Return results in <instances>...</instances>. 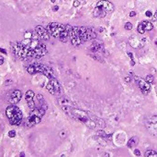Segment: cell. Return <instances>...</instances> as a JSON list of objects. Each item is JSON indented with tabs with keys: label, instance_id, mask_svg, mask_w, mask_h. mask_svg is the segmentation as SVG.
Returning a JSON list of instances; mask_svg holds the SVG:
<instances>
[{
	"label": "cell",
	"instance_id": "obj_32",
	"mask_svg": "<svg viewBox=\"0 0 157 157\" xmlns=\"http://www.w3.org/2000/svg\"><path fill=\"white\" fill-rule=\"evenodd\" d=\"M59 135H60V137L64 139V138H65V136H66V132H65V130H62Z\"/></svg>",
	"mask_w": 157,
	"mask_h": 157
},
{
	"label": "cell",
	"instance_id": "obj_22",
	"mask_svg": "<svg viewBox=\"0 0 157 157\" xmlns=\"http://www.w3.org/2000/svg\"><path fill=\"white\" fill-rule=\"evenodd\" d=\"M138 142H139L138 138H137V137H132L128 141L127 146H128L129 148H132V147H134V146H136V145L138 144Z\"/></svg>",
	"mask_w": 157,
	"mask_h": 157
},
{
	"label": "cell",
	"instance_id": "obj_42",
	"mask_svg": "<svg viewBox=\"0 0 157 157\" xmlns=\"http://www.w3.org/2000/svg\"><path fill=\"white\" fill-rule=\"evenodd\" d=\"M0 51H1L2 53H4V54H6V51H5L3 48H0Z\"/></svg>",
	"mask_w": 157,
	"mask_h": 157
},
{
	"label": "cell",
	"instance_id": "obj_9",
	"mask_svg": "<svg viewBox=\"0 0 157 157\" xmlns=\"http://www.w3.org/2000/svg\"><path fill=\"white\" fill-rule=\"evenodd\" d=\"M136 81L138 82L139 88L141 90V92L143 93V94H148L150 90H151V86H150V83H148L145 79H142V78H136Z\"/></svg>",
	"mask_w": 157,
	"mask_h": 157
},
{
	"label": "cell",
	"instance_id": "obj_27",
	"mask_svg": "<svg viewBox=\"0 0 157 157\" xmlns=\"http://www.w3.org/2000/svg\"><path fill=\"white\" fill-rule=\"evenodd\" d=\"M46 88H47V90H48L49 92H51V94L55 95V91L54 89H53V86L51 85V83L50 81H49V83L47 84V86H46Z\"/></svg>",
	"mask_w": 157,
	"mask_h": 157
},
{
	"label": "cell",
	"instance_id": "obj_24",
	"mask_svg": "<svg viewBox=\"0 0 157 157\" xmlns=\"http://www.w3.org/2000/svg\"><path fill=\"white\" fill-rule=\"evenodd\" d=\"M94 139L96 140L98 143L100 144V145H102V146H107V142H106V141H105V139L104 138H102V137H100V136H95L94 137Z\"/></svg>",
	"mask_w": 157,
	"mask_h": 157
},
{
	"label": "cell",
	"instance_id": "obj_16",
	"mask_svg": "<svg viewBox=\"0 0 157 157\" xmlns=\"http://www.w3.org/2000/svg\"><path fill=\"white\" fill-rule=\"evenodd\" d=\"M108 14H109V12H108L106 9H104L103 7H98V6H96L93 11V15L94 17H96V18H104V17H106Z\"/></svg>",
	"mask_w": 157,
	"mask_h": 157
},
{
	"label": "cell",
	"instance_id": "obj_41",
	"mask_svg": "<svg viewBox=\"0 0 157 157\" xmlns=\"http://www.w3.org/2000/svg\"><path fill=\"white\" fill-rule=\"evenodd\" d=\"M128 56L131 57V59H133V55H132V53H128Z\"/></svg>",
	"mask_w": 157,
	"mask_h": 157
},
{
	"label": "cell",
	"instance_id": "obj_2",
	"mask_svg": "<svg viewBox=\"0 0 157 157\" xmlns=\"http://www.w3.org/2000/svg\"><path fill=\"white\" fill-rule=\"evenodd\" d=\"M62 109L64 110L66 114L70 117V118H74L75 120L82 122L85 125H87V128L90 129H94L96 127V123L91 118L89 113L81 110V109H77L74 108V106H64L62 107Z\"/></svg>",
	"mask_w": 157,
	"mask_h": 157
},
{
	"label": "cell",
	"instance_id": "obj_21",
	"mask_svg": "<svg viewBox=\"0 0 157 157\" xmlns=\"http://www.w3.org/2000/svg\"><path fill=\"white\" fill-rule=\"evenodd\" d=\"M45 111L46 110H44L43 108L42 107H37V108H34V109H32V110H30V114H33V115H36V116H38V117H40V118H42L45 115Z\"/></svg>",
	"mask_w": 157,
	"mask_h": 157
},
{
	"label": "cell",
	"instance_id": "obj_31",
	"mask_svg": "<svg viewBox=\"0 0 157 157\" xmlns=\"http://www.w3.org/2000/svg\"><path fill=\"white\" fill-rule=\"evenodd\" d=\"M16 136V131L15 130H10L8 132V137L9 138H14Z\"/></svg>",
	"mask_w": 157,
	"mask_h": 157
},
{
	"label": "cell",
	"instance_id": "obj_19",
	"mask_svg": "<svg viewBox=\"0 0 157 157\" xmlns=\"http://www.w3.org/2000/svg\"><path fill=\"white\" fill-rule=\"evenodd\" d=\"M58 104L60 105L61 107H64V106H74L70 99H68L67 97H65V96L60 97V98L58 99Z\"/></svg>",
	"mask_w": 157,
	"mask_h": 157
},
{
	"label": "cell",
	"instance_id": "obj_40",
	"mask_svg": "<svg viewBox=\"0 0 157 157\" xmlns=\"http://www.w3.org/2000/svg\"><path fill=\"white\" fill-rule=\"evenodd\" d=\"M58 9H59V7H58V6H54V7H53V8H52V10H53V11H57Z\"/></svg>",
	"mask_w": 157,
	"mask_h": 157
},
{
	"label": "cell",
	"instance_id": "obj_6",
	"mask_svg": "<svg viewBox=\"0 0 157 157\" xmlns=\"http://www.w3.org/2000/svg\"><path fill=\"white\" fill-rule=\"evenodd\" d=\"M13 51L15 56L19 59L22 60H27L29 58H33L32 56V52L30 51L29 47L25 45L23 43H19V42H16L12 44Z\"/></svg>",
	"mask_w": 157,
	"mask_h": 157
},
{
	"label": "cell",
	"instance_id": "obj_5",
	"mask_svg": "<svg viewBox=\"0 0 157 157\" xmlns=\"http://www.w3.org/2000/svg\"><path fill=\"white\" fill-rule=\"evenodd\" d=\"M6 116L9 119V123L12 126H19L22 120V113L16 105H11L6 108Z\"/></svg>",
	"mask_w": 157,
	"mask_h": 157
},
{
	"label": "cell",
	"instance_id": "obj_1",
	"mask_svg": "<svg viewBox=\"0 0 157 157\" xmlns=\"http://www.w3.org/2000/svg\"><path fill=\"white\" fill-rule=\"evenodd\" d=\"M66 28L68 30V35L71 43L75 47L81 45L87 40H94L96 38V34L93 28L84 26H76L73 28L70 25H66Z\"/></svg>",
	"mask_w": 157,
	"mask_h": 157
},
{
	"label": "cell",
	"instance_id": "obj_45",
	"mask_svg": "<svg viewBox=\"0 0 157 157\" xmlns=\"http://www.w3.org/2000/svg\"><path fill=\"white\" fill-rule=\"evenodd\" d=\"M154 43H155V45H156V46H157V39H156V40H155V42H154Z\"/></svg>",
	"mask_w": 157,
	"mask_h": 157
},
{
	"label": "cell",
	"instance_id": "obj_35",
	"mask_svg": "<svg viewBox=\"0 0 157 157\" xmlns=\"http://www.w3.org/2000/svg\"><path fill=\"white\" fill-rule=\"evenodd\" d=\"M145 15H146L147 17H152L153 16V13H152L150 10H147V11L145 12Z\"/></svg>",
	"mask_w": 157,
	"mask_h": 157
},
{
	"label": "cell",
	"instance_id": "obj_44",
	"mask_svg": "<svg viewBox=\"0 0 157 157\" xmlns=\"http://www.w3.org/2000/svg\"><path fill=\"white\" fill-rule=\"evenodd\" d=\"M55 1H56V0H51V3H54Z\"/></svg>",
	"mask_w": 157,
	"mask_h": 157
},
{
	"label": "cell",
	"instance_id": "obj_12",
	"mask_svg": "<svg viewBox=\"0 0 157 157\" xmlns=\"http://www.w3.org/2000/svg\"><path fill=\"white\" fill-rule=\"evenodd\" d=\"M41 121H42V118H40L36 115L29 114V117L28 118L27 122H26V126L29 128H31V127L38 125L39 123H41Z\"/></svg>",
	"mask_w": 157,
	"mask_h": 157
},
{
	"label": "cell",
	"instance_id": "obj_4",
	"mask_svg": "<svg viewBox=\"0 0 157 157\" xmlns=\"http://www.w3.org/2000/svg\"><path fill=\"white\" fill-rule=\"evenodd\" d=\"M23 43L29 47L32 52L33 58H41L47 54V47L44 43L39 42L36 39H28V42H23Z\"/></svg>",
	"mask_w": 157,
	"mask_h": 157
},
{
	"label": "cell",
	"instance_id": "obj_3",
	"mask_svg": "<svg viewBox=\"0 0 157 157\" xmlns=\"http://www.w3.org/2000/svg\"><path fill=\"white\" fill-rule=\"evenodd\" d=\"M49 33L55 38H58L63 43H66L69 38L68 35V30L65 25H63L58 22H51L47 26Z\"/></svg>",
	"mask_w": 157,
	"mask_h": 157
},
{
	"label": "cell",
	"instance_id": "obj_29",
	"mask_svg": "<svg viewBox=\"0 0 157 157\" xmlns=\"http://www.w3.org/2000/svg\"><path fill=\"white\" fill-rule=\"evenodd\" d=\"M154 76L153 75H147L146 77H145V80H146L148 83H150V84L154 82Z\"/></svg>",
	"mask_w": 157,
	"mask_h": 157
},
{
	"label": "cell",
	"instance_id": "obj_25",
	"mask_svg": "<svg viewBox=\"0 0 157 157\" xmlns=\"http://www.w3.org/2000/svg\"><path fill=\"white\" fill-rule=\"evenodd\" d=\"M145 157H157V153L154 150H148L145 152Z\"/></svg>",
	"mask_w": 157,
	"mask_h": 157
},
{
	"label": "cell",
	"instance_id": "obj_26",
	"mask_svg": "<svg viewBox=\"0 0 157 157\" xmlns=\"http://www.w3.org/2000/svg\"><path fill=\"white\" fill-rule=\"evenodd\" d=\"M97 135L98 136H100V137L104 138V139H108V140H111L112 139V135H109L107 134V133H105L104 131H97Z\"/></svg>",
	"mask_w": 157,
	"mask_h": 157
},
{
	"label": "cell",
	"instance_id": "obj_20",
	"mask_svg": "<svg viewBox=\"0 0 157 157\" xmlns=\"http://www.w3.org/2000/svg\"><path fill=\"white\" fill-rule=\"evenodd\" d=\"M37 99H38V102H39V106L40 107L43 108L44 110H47L48 109V105L46 104V102H45V99L44 97L42 96V94H37Z\"/></svg>",
	"mask_w": 157,
	"mask_h": 157
},
{
	"label": "cell",
	"instance_id": "obj_8",
	"mask_svg": "<svg viewBox=\"0 0 157 157\" xmlns=\"http://www.w3.org/2000/svg\"><path fill=\"white\" fill-rule=\"evenodd\" d=\"M145 127L149 133L157 137V116H153L145 120Z\"/></svg>",
	"mask_w": 157,
	"mask_h": 157
},
{
	"label": "cell",
	"instance_id": "obj_33",
	"mask_svg": "<svg viewBox=\"0 0 157 157\" xmlns=\"http://www.w3.org/2000/svg\"><path fill=\"white\" fill-rule=\"evenodd\" d=\"M73 5H74V7H79V5H80V2H79L78 0H74V3H73Z\"/></svg>",
	"mask_w": 157,
	"mask_h": 157
},
{
	"label": "cell",
	"instance_id": "obj_15",
	"mask_svg": "<svg viewBox=\"0 0 157 157\" xmlns=\"http://www.w3.org/2000/svg\"><path fill=\"white\" fill-rule=\"evenodd\" d=\"M96 6L103 7V8H104V9H106L109 13L112 12L113 10H114V6H113V4L111 3V2L108 1V0H101V1H99V2H97Z\"/></svg>",
	"mask_w": 157,
	"mask_h": 157
},
{
	"label": "cell",
	"instance_id": "obj_43",
	"mask_svg": "<svg viewBox=\"0 0 157 157\" xmlns=\"http://www.w3.org/2000/svg\"><path fill=\"white\" fill-rule=\"evenodd\" d=\"M19 156H25V154H24V153H21V154H19Z\"/></svg>",
	"mask_w": 157,
	"mask_h": 157
},
{
	"label": "cell",
	"instance_id": "obj_7",
	"mask_svg": "<svg viewBox=\"0 0 157 157\" xmlns=\"http://www.w3.org/2000/svg\"><path fill=\"white\" fill-rule=\"evenodd\" d=\"M27 71L30 75H34L37 73H41L45 75L48 78H55V75L52 69L46 65H29L27 68Z\"/></svg>",
	"mask_w": 157,
	"mask_h": 157
},
{
	"label": "cell",
	"instance_id": "obj_11",
	"mask_svg": "<svg viewBox=\"0 0 157 157\" xmlns=\"http://www.w3.org/2000/svg\"><path fill=\"white\" fill-rule=\"evenodd\" d=\"M34 92L31 91V90H29V91H27L25 93V100L27 102V104L29 105V108L30 110L32 109H34L35 108V103L33 101V99H34Z\"/></svg>",
	"mask_w": 157,
	"mask_h": 157
},
{
	"label": "cell",
	"instance_id": "obj_13",
	"mask_svg": "<svg viewBox=\"0 0 157 157\" xmlns=\"http://www.w3.org/2000/svg\"><path fill=\"white\" fill-rule=\"evenodd\" d=\"M22 98V92L19 90H15L9 97V103L11 105H17Z\"/></svg>",
	"mask_w": 157,
	"mask_h": 157
},
{
	"label": "cell",
	"instance_id": "obj_23",
	"mask_svg": "<svg viewBox=\"0 0 157 157\" xmlns=\"http://www.w3.org/2000/svg\"><path fill=\"white\" fill-rule=\"evenodd\" d=\"M141 24H142V26H143L145 31H151V30H153V28H154L153 24H152L150 21H147V20H143V21L141 22Z\"/></svg>",
	"mask_w": 157,
	"mask_h": 157
},
{
	"label": "cell",
	"instance_id": "obj_17",
	"mask_svg": "<svg viewBox=\"0 0 157 157\" xmlns=\"http://www.w3.org/2000/svg\"><path fill=\"white\" fill-rule=\"evenodd\" d=\"M129 43L133 47V48H141V46L143 45L142 40H139L137 37L135 36H132L129 39Z\"/></svg>",
	"mask_w": 157,
	"mask_h": 157
},
{
	"label": "cell",
	"instance_id": "obj_39",
	"mask_svg": "<svg viewBox=\"0 0 157 157\" xmlns=\"http://www.w3.org/2000/svg\"><path fill=\"white\" fill-rule=\"evenodd\" d=\"M136 16V12L135 11H132L131 13H130V17H134Z\"/></svg>",
	"mask_w": 157,
	"mask_h": 157
},
{
	"label": "cell",
	"instance_id": "obj_34",
	"mask_svg": "<svg viewBox=\"0 0 157 157\" xmlns=\"http://www.w3.org/2000/svg\"><path fill=\"white\" fill-rule=\"evenodd\" d=\"M134 154H135V155H137V156H140V155H141V152H140V150H138V149H135V150H134Z\"/></svg>",
	"mask_w": 157,
	"mask_h": 157
},
{
	"label": "cell",
	"instance_id": "obj_38",
	"mask_svg": "<svg viewBox=\"0 0 157 157\" xmlns=\"http://www.w3.org/2000/svg\"><path fill=\"white\" fill-rule=\"evenodd\" d=\"M125 81L126 82H131V81H132V78H130V77H126V78H125Z\"/></svg>",
	"mask_w": 157,
	"mask_h": 157
},
{
	"label": "cell",
	"instance_id": "obj_37",
	"mask_svg": "<svg viewBox=\"0 0 157 157\" xmlns=\"http://www.w3.org/2000/svg\"><path fill=\"white\" fill-rule=\"evenodd\" d=\"M153 20H157V11L154 14V16H153Z\"/></svg>",
	"mask_w": 157,
	"mask_h": 157
},
{
	"label": "cell",
	"instance_id": "obj_18",
	"mask_svg": "<svg viewBox=\"0 0 157 157\" xmlns=\"http://www.w3.org/2000/svg\"><path fill=\"white\" fill-rule=\"evenodd\" d=\"M50 82L51 83V85L53 86V89H54V91H55V95L61 94L62 93L61 85H60V83H59L58 80L56 79V78H51V79H50Z\"/></svg>",
	"mask_w": 157,
	"mask_h": 157
},
{
	"label": "cell",
	"instance_id": "obj_10",
	"mask_svg": "<svg viewBox=\"0 0 157 157\" xmlns=\"http://www.w3.org/2000/svg\"><path fill=\"white\" fill-rule=\"evenodd\" d=\"M35 32L37 33V34H38V36H39V38H40V39L44 40V41L50 39V33H49L48 30L45 29V28H43V27L41 26V25L36 26Z\"/></svg>",
	"mask_w": 157,
	"mask_h": 157
},
{
	"label": "cell",
	"instance_id": "obj_36",
	"mask_svg": "<svg viewBox=\"0 0 157 157\" xmlns=\"http://www.w3.org/2000/svg\"><path fill=\"white\" fill-rule=\"evenodd\" d=\"M4 64V57L2 56H0V66Z\"/></svg>",
	"mask_w": 157,
	"mask_h": 157
},
{
	"label": "cell",
	"instance_id": "obj_30",
	"mask_svg": "<svg viewBox=\"0 0 157 157\" xmlns=\"http://www.w3.org/2000/svg\"><path fill=\"white\" fill-rule=\"evenodd\" d=\"M132 24L131 22H126L125 24H124V28H125V30H128V31H130V30L132 29Z\"/></svg>",
	"mask_w": 157,
	"mask_h": 157
},
{
	"label": "cell",
	"instance_id": "obj_28",
	"mask_svg": "<svg viewBox=\"0 0 157 157\" xmlns=\"http://www.w3.org/2000/svg\"><path fill=\"white\" fill-rule=\"evenodd\" d=\"M137 30H138V33H140V34H144L145 30H144V28H143V26H142V24H141V23H140V24L138 25Z\"/></svg>",
	"mask_w": 157,
	"mask_h": 157
},
{
	"label": "cell",
	"instance_id": "obj_14",
	"mask_svg": "<svg viewBox=\"0 0 157 157\" xmlns=\"http://www.w3.org/2000/svg\"><path fill=\"white\" fill-rule=\"evenodd\" d=\"M89 50L92 53H98L104 50V43L102 41H94L92 44L89 46Z\"/></svg>",
	"mask_w": 157,
	"mask_h": 157
}]
</instances>
